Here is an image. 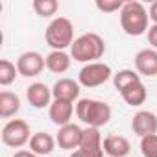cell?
<instances>
[{"mask_svg": "<svg viewBox=\"0 0 157 157\" xmlns=\"http://www.w3.org/2000/svg\"><path fill=\"white\" fill-rule=\"evenodd\" d=\"M113 109L107 102L94 100V98H80L76 102V117L80 118L87 128H102L109 124Z\"/></svg>", "mask_w": 157, "mask_h": 157, "instance_id": "1", "label": "cell"}, {"mask_svg": "<svg viewBox=\"0 0 157 157\" xmlns=\"http://www.w3.org/2000/svg\"><path fill=\"white\" fill-rule=\"evenodd\" d=\"M105 54V41L94 33H83L78 39H74L72 46H70V56L74 61L78 63H96V59H100Z\"/></svg>", "mask_w": 157, "mask_h": 157, "instance_id": "2", "label": "cell"}, {"mask_svg": "<svg viewBox=\"0 0 157 157\" xmlns=\"http://www.w3.org/2000/svg\"><path fill=\"white\" fill-rule=\"evenodd\" d=\"M148 21H150L148 10L137 0L126 2L124 8L120 10V26L126 35L139 37V35L148 33V28H150Z\"/></svg>", "mask_w": 157, "mask_h": 157, "instance_id": "3", "label": "cell"}, {"mask_svg": "<svg viewBox=\"0 0 157 157\" xmlns=\"http://www.w3.org/2000/svg\"><path fill=\"white\" fill-rule=\"evenodd\" d=\"M44 39L46 44L52 50H65L68 46H72L74 43V26L67 17H56L46 32H44Z\"/></svg>", "mask_w": 157, "mask_h": 157, "instance_id": "4", "label": "cell"}, {"mask_svg": "<svg viewBox=\"0 0 157 157\" xmlns=\"http://www.w3.org/2000/svg\"><path fill=\"white\" fill-rule=\"evenodd\" d=\"M113 70L107 63H89L85 65L80 74H78V83H80L82 87H87V89H94V87H100L104 85L105 82H109L113 78Z\"/></svg>", "mask_w": 157, "mask_h": 157, "instance_id": "5", "label": "cell"}, {"mask_svg": "<svg viewBox=\"0 0 157 157\" xmlns=\"http://www.w3.org/2000/svg\"><path fill=\"white\" fill-rule=\"evenodd\" d=\"M0 137H2V142L6 146H10V148H22L32 139L30 126L22 118H13V120L6 122V126L2 128Z\"/></svg>", "mask_w": 157, "mask_h": 157, "instance_id": "6", "label": "cell"}, {"mask_svg": "<svg viewBox=\"0 0 157 157\" xmlns=\"http://www.w3.org/2000/svg\"><path fill=\"white\" fill-rule=\"evenodd\" d=\"M104 140H102V133L98 128H87L83 129V137H82V144L78 148L72 157H104Z\"/></svg>", "mask_w": 157, "mask_h": 157, "instance_id": "7", "label": "cell"}, {"mask_svg": "<svg viewBox=\"0 0 157 157\" xmlns=\"http://www.w3.org/2000/svg\"><path fill=\"white\" fill-rule=\"evenodd\" d=\"M44 67H46V57H43L35 50H28V52L21 54L19 59H17V70L24 78H35V76H39L44 70Z\"/></svg>", "mask_w": 157, "mask_h": 157, "instance_id": "8", "label": "cell"}, {"mask_svg": "<svg viewBox=\"0 0 157 157\" xmlns=\"http://www.w3.org/2000/svg\"><path fill=\"white\" fill-rule=\"evenodd\" d=\"M82 137H83V129L78 124H67L63 128H59L57 135H56V142L61 150H78L82 144Z\"/></svg>", "mask_w": 157, "mask_h": 157, "instance_id": "9", "label": "cell"}, {"mask_svg": "<svg viewBox=\"0 0 157 157\" xmlns=\"http://www.w3.org/2000/svg\"><path fill=\"white\" fill-rule=\"evenodd\" d=\"M131 129L140 139L157 133V115L151 111H137L131 118Z\"/></svg>", "mask_w": 157, "mask_h": 157, "instance_id": "10", "label": "cell"}, {"mask_svg": "<svg viewBox=\"0 0 157 157\" xmlns=\"http://www.w3.org/2000/svg\"><path fill=\"white\" fill-rule=\"evenodd\" d=\"M80 87L82 85L74 80H70V78H61L52 87V96H54V100H67V102L74 104L80 100V93H82Z\"/></svg>", "mask_w": 157, "mask_h": 157, "instance_id": "11", "label": "cell"}, {"mask_svg": "<svg viewBox=\"0 0 157 157\" xmlns=\"http://www.w3.org/2000/svg\"><path fill=\"white\" fill-rule=\"evenodd\" d=\"M26 98H28V104L35 109H44V107H50L52 104V89L41 82H35L32 83L28 89H26Z\"/></svg>", "mask_w": 157, "mask_h": 157, "instance_id": "12", "label": "cell"}, {"mask_svg": "<svg viewBox=\"0 0 157 157\" xmlns=\"http://www.w3.org/2000/svg\"><path fill=\"white\" fill-rule=\"evenodd\" d=\"M74 111H76V107H74L72 102H67V100H54V102L50 104V107H48V117H50V120H52L56 126L63 128V126L70 124V118H72Z\"/></svg>", "mask_w": 157, "mask_h": 157, "instance_id": "13", "label": "cell"}, {"mask_svg": "<svg viewBox=\"0 0 157 157\" xmlns=\"http://www.w3.org/2000/svg\"><path fill=\"white\" fill-rule=\"evenodd\" d=\"M135 68L140 76L153 78L157 76V50L144 48L135 56Z\"/></svg>", "mask_w": 157, "mask_h": 157, "instance_id": "14", "label": "cell"}, {"mask_svg": "<svg viewBox=\"0 0 157 157\" xmlns=\"http://www.w3.org/2000/svg\"><path fill=\"white\" fill-rule=\"evenodd\" d=\"M104 153H107L109 157H128L131 151V144L124 135H107L104 139Z\"/></svg>", "mask_w": 157, "mask_h": 157, "instance_id": "15", "label": "cell"}, {"mask_svg": "<svg viewBox=\"0 0 157 157\" xmlns=\"http://www.w3.org/2000/svg\"><path fill=\"white\" fill-rule=\"evenodd\" d=\"M56 139L46 131H37L30 139V150L35 155H50L56 148Z\"/></svg>", "mask_w": 157, "mask_h": 157, "instance_id": "16", "label": "cell"}, {"mask_svg": "<svg viewBox=\"0 0 157 157\" xmlns=\"http://www.w3.org/2000/svg\"><path fill=\"white\" fill-rule=\"evenodd\" d=\"M120 96H122V100H124L128 105L139 107V105H142V104L146 102L148 91H146V87H144L142 82H135V83L128 85L126 89H122V91H120Z\"/></svg>", "mask_w": 157, "mask_h": 157, "instance_id": "17", "label": "cell"}, {"mask_svg": "<svg viewBox=\"0 0 157 157\" xmlns=\"http://www.w3.org/2000/svg\"><path fill=\"white\" fill-rule=\"evenodd\" d=\"M72 56H68L65 50H52L46 56V68L54 74H63L70 68Z\"/></svg>", "mask_w": 157, "mask_h": 157, "instance_id": "18", "label": "cell"}, {"mask_svg": "<svg viewBox=\"0 0 157 157\" xmlns=\"http://www.w3.org/2000/svg\"><path fill=\"white\" fill-rule=\"evenodd\" d=\"M21 109V98L15 93L2 91L0 93V117L2 118H11L19 113Z\"/></svg>", "mask_w": 157, "mask_h": 157, "instance_id": "19", "label": "cell"}, {"mask_svg": "<svg viewBox=\"0 0 157 157\" xmlns=\"http://www.w3.org/2000/svg\"><path fill=\"white\" fill-rule=\"evenodd\" d=\"M135 82H140V74L135 72V70H129V68H122L113 76V85H115V89L118 93L122 89H126L128 85L135 83Z\"/></svg>", "mask_w": 157, "mask_h": 157, "instance_id": "20", "label": "cell"}, {"mask_svg": "<svg viewBox=\"0 0 157 157\" xmlns=\"http://www.w3.org/2000/svg\"><path fill=\"white\" fill-rule=\"evenodd\" d=\"M33 11L39 15V17H44V19H50L57 13L59 10V2L57 0H33L32 4Z\"/></svg>", "mask_w": 157, "mask_h": 157, "instance_id": "21", "label": "cell"}, {"mask_svg": "<svg viewBox=\"0 0 157 157\" xmlns=\"http://www.w3.org/2000/svg\"><path fill=\"white\" fill-rule=\"evenodd\" d=\"M19 76L17 65L11 63L10 59H0V85H11L15 82V78Z\"/></svg>", "mask_w": 157, "mask_h": 157, "instance_id": "22", "label": "cell"}, {"mask_svg": "<svg viewBox=\"0 0 157 157\" xmlns=\"http://www.w3.org/2000/svg\"><path fill=\"white\" fill-rule=\"evenodd\" d=\"M140 153L144 157H157V133L140 139Z\"/></svg>", "mask_w": 157, "mask_h": 157, "instance_id": "23", "label": "cell"}, {"mask_svg": "<svg viewBox=\"0 0 157 157\" xmlns=\"http://www.w3.org/2000/svg\"><path fill=\"white\" fill-rule=\"evenodd\" d=\"M126 2L122 0H96L94 6L102 11V13H115V11H120L124 8Z\"/></svg>", "mask_w": 157, "mask_h": 157, "instance_id": "24", "label": "cell"}, {"mask_svg": "<svg viewBox=\"0 0 157 157\" xmlns=\"http://www.w3.org/2000/svg\"><path fill=\"white\" fill-rule=\"evenodd\" d=\"M148 43L151 44L153 50H157V24H151L148 28Z\"/></svg>", "mask_w": 157, "mask_h": 157, "instance_id": "25", "label": "cell"}, {"mask_svg": "<svg viewBox=\"0 0 157 157\" xmlns=\"http://www.w3.org/2000/svg\"><path fill=\"white\" fill-rule=\"evenodd\" d=\"M148 15H150V21L153 24H157V0H155V2H151V6L148 10Z\"/></svg>", "mask_w": 157, "mask_h": 157, "instance_id": "26", "label": "cell"}, {"mask_svg": "<svg viewBox=\"0 0 157 157\" xmlns=\"http://www.w3.org/2000/svg\"><path fill=\"white\" fill-rule=\"evenodd\" d=\"M13 157H39V155H35L32 150H19L13 153Z\"/></svg>", "mask_w": 157, "mask_h": 157, "instance_id": "27", "label": "cell"}, {"mask_svg": "<svg viewBox=\"0 0 157 157\" xmlns=\"http://www.w3.org/2000/svg\"><path fill=\"white\" fill-rule=\"evenodd\" d=\"M68 157H72V155H68Z\"/></svg>", "mask_w": 157, "mask_h": 157, "instance_id": "28", "label": "cell"}]
</instances>
